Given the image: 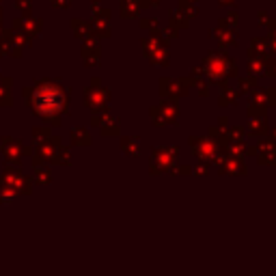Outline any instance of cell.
Wrapping results in <instances>:
<instances>
[{
	"mask_svg": "<svg viewBox=\"0 0 276 276\" xmlns=\"http://www.w3.org/2000/svg\"><path fill=\"white\" fill-rule=\"evenodd\" d=\"M24 95L37 110V114H41L43 119H54L52 123H59L56 119L67 110V91L54 80L37 82L31 91L24 89Z\"/></svg>",
	"mask_w": 276,
	"mask_h": 276,
	"instance_id": "cell-1",
	"label": "cell"
},
{
	"mask_svg": "<svg viewBox=\"0 0 276 276\" xmlns=\"http://www.w3.org/2000/svg\"><path fill=\"white\" fill-rule=\"evenodd\" d=\"M203 74L210 76L211 80H222L229 78V76H235V63L229 59L227 54H220V52H214L210 54L205 61H203Z\"/></svg>",
	"mask_w": 276,
	"mask_h": 276,
	"instance_id": "cell-2",
	"label": "cell"
},
{
	"mask_svg": "<svg viewBox=\"0 0 276 276\" xmlns=\"http://www.w3.org/2000/svg\"><path fill=\"white\" fill-rule=\"evenodd\" d=\"M177 104L175 99H166L162 101L160 106L156 108H151V119H153V125H166V123H173V121L177 119Z\"/></svg>",
	"mask_w": 276,
	"mask_h": 276,
	"instance_id": "cell-3",
	"label": "cell"
},
{
	"mask_svg": "<svg viewBox=\"0 0 276 276\" xmlns=\"http://www.w3.org/2000/svg\"><path fill=\"white\" fill-rule=\"evenodd\" d=\"M188 86H190V80H181V78H162L160 80V91L166 97H181V95L188 93Z\"/></svg>",
	"mask_w": 276,
	"mask_h": 276,
	"instance_id": "cell-4",
	"label": "cell"
},
{
	"mask_svg": "<svg viewBox=\"0 0 276 276\" xmlns=\"http://www.w3.org/2000/svg\"><path fill=\"white\" fill-rule=\"evenodd\" d=\"M84 99H86V104L91 106V108H95V110H101L106 106V101H108V91L106 89H101L99 86V80L95 78L93 80V86H91L89 91H84Z\"/></svg>",
	"mask_w": 276,
	"mask_h": 276,
	"instance_id": "cell-5",
	"label": "cell"
},
{
	"mask_svg": "<svg viewBox=\"0 0 276 276\" xmlns=\"http://www.w3.org/2000/svg\"><path fill=\"white\" fill-rule=\"evenodd\" d=\"M276 104V91L274 89H265V91H259L255 93L253 97V106H259V108L265 110V106H274Z\"/></svg>",
	"mask_w": 276,
	"mask_h": 276,
	"instance_id": "cell-6",
	"label": "cell"
},
{
	"mask_svg": "<svg viewBox=\"0 0 276 276\" xmlns=\"http://www.w3.org/2000/svg\"><path fill=\"white\" fill-rule=\"evenodd\" d=\"M82 59L86 65H97L99 63V46L95 41H86L82 48Z\"/></svg>",
	"mask_w": 276,
	"mask_h": 276,
	"instance_id": "cell-7",
	"label": "cell"
},
{
	"mask_svg": "<svg viewBox=\"0 0 276 276\" xmlns=\"http://www.w3.org/2000/svg\"><path fill=\"white\" fill-rule=\"evenodd\" d=\"M214 37L222 43V46H233L235 43V31L233 28H229V26H225L222 22H220V26L214 31Z\"/></svg>",
	"mask_w": 276,
	"mask_h": 276,
	"instance_id": "cell-8",
	"label": "cell"
},
{
	"mask_svg": "<svg viewBox=\"0 0 276 276\" xmlns=\"http://www.w3.org/2000/svg\"><path fill=\"white\" fill-rule=\"evenodd\" d=\"M248 52H250V59H257V56H265V54L270 52L268 41H265V39H253V41H250Z\"/></svg>",
	"mask_w": 276,
	"mask_h": 276,
	"instance_id": "cell-9",
	"label": "cell"
},
{
	"mask_svg": "<svg viewBox=\"0 0 276 276\" xmlns=\"http://www.w3.org/2000/svg\"><path fill=\"white\" fill-rule=\"evenodd\" d=\"M147 56H149V61L156 63V65H166V63H168L166 46H158V48H153L151 52H147Z\"/></svg>",
	"mask_w": 276,
	"mask_h": 276,
	"instance_id": "cell-10",
	"label": "cell"
},
{
	"mask_svg": "<svg viewBox=\"0 0 276 276\" xmlns=\"http://www.w3.org/2000/svg\"><path fill=\"white\" fill-rule=\"evenodd\" d=\"M138 11H140L138 0H123V2H121V16L123 17H136Z\"/></svg>",
	"mask_w": 276,
	"mask_h": 276,
	"instance_id": "cell-11",
	"label": "cell"
},
{
	"mask_svg": "<svg viewBox=\"0 0 276 276\" xmlns=\"http://www.w3.org/2000/svg\"><path fill=\"white\" fill-rule=\"evenodd\" d=\"M237 101V91H233L229 84H222V91H220V104L222 106H231V104H235Z\"/></svg>",
	"mask_w": 276,
	"mask_h": 276,
	"instance_id": "cell-12",
	"label": "cell"
},
{
	"mask_svg": "<svg viewBox=\"0 0 276 276\" xmlns=\"http://www.w3.org/2000/svg\"><path fill=\"white\" fill-rule=\"evenodd\" d=\"M188 17H186V13L181 11V9H171V24H175V31L177 28H183V26H188Z\"/></svg>",
	"mask_w": 276,
	"mask_h": 276,
	"instance_id": "cell-13",
	"label": "cell"
},
{
	"mask_svg": "<svg viewBox=\"0 0 276 276\" xmlns=\"http://www.w3.org/2000/svg\"><path fill=\"white\" fill-rule=\"evenodd\" d=\"M93 31H95V35H99V37H108V35H110L108 20H106V17H95Z\"/></svg>",
	"mask_w": 276,
	"mask_h": 276,
	"instance_id": "cell-14",
	"label": "cell"
},
{
	"mask_svg": "<svg viewBox=\"0 0 276 276\" xmlns=\"http://www.w3.org/2000/svg\"><path fill=\"white\" fill-rule=\"evenodd\" d=\"M248 69H250V76H255L257 74H263V69H265V61L263 59H250L248 61Z\"/></svg>",
	"mask_w": 276,
	"mask_h": 276,
	"instance_id": "cell-15",
	"label": "cell"
},
{
	"mask_svg": "<svg viewBox=\"0 0 276 276\" xmlns=\"http://www.w3.org/2000/svg\"><path fill=\"white\" fill-rule=\"evenodd\" d=\"M11 82L9 80H2V84H0V106H4V104H9L11 101Z\"/></svg>",
	"mask_w": 276,
	"mask_h": 276,
	"instance_id": "cell-16",
	"label": "cell"
},
{
	"mask_svg": "<svg viewBox=\"0 0 276 276\" xmlns=\"http://www.w3.org/2000/svg\"><path fill=\"white\" fill-rule=\"evenodd\" d=\"M101 132H106V134H117L119 132V123H117V119H113V117H108L101 123Z\"/></svg>",
	"mask_w": 276,
	"mask_h": 276,
	"instance_id": "cell-17",
	"label": "cell"
},
{
	"mask_svg": "<svg viewBox=\"0 0 276 276\" xmlns=\"http://www.w3.org/2000/svg\"><path fill=\"white\" fill-rule=\"evenodd\" d=\"M255 84H257V80L253 76H242L240 78V91H253Z\"/></svg>",
	"mask_w": 276,
	"mask_h": 276,
	"instance_id": "cell-18",
	"label": "cell"
},
{
	"mask_svg": "<svg viewBox=\"0 0 276 276\" xmlns=\"http://www.w3.org/2000/svg\"><path fill=\"white\" fill-rule=\"evenodd\" d=\"M74 136H76V143H89V134L82 128H74Z\"/></svg>",
	"mask_w": 276,
	"mask_h": 276,
	"instance_id": "cell-19",
	"label": "cell"
},
{
	"mask_svg": "<svg viewBox=\"0 0 276 276\" xmlns=\"http://www.w3.org/2000/svg\"><path fill=\"white\" fill-rule=\"evenodd\" d=\"M74 28H76V32H78L80 37H84V35H86V24H82V22H74Z\"/></svg>",
	"mask_w": 276,
	"mask_h": 276,
	"instance_id": "cell-20",
	"label": "cell"
},
{
	"mask_svg": "<svg viewBox=\"0 0 276 276\" xmlns=\"http://www.w3.org/2000/svg\"><path fill=\"white\" fill-rule=\"evenodd\" d=\"M265 74L268 76H276V61H270V63H265Z\"/></svg>",
	"mask_w": 276,
	"mask_h": 276,
	"instance_id": "cell-21",
	"label": "cell"
},
{
	"mask_svg": "<svg viewBox=\"0 0 276 276\" xmlns=\"http://www.w3.org/2000/svg\"><path fill=\"white\" fill-rule=\"evenodd\" d=\"M140 26L147 28V31H149V28H158V20H143V22H140Z\"/></svg>",
	"mask_w": 276,
	"mask_h": 276,
	"instance_id": "cell-22",
	"label": "cell"
},
{
	"mask_svg": "<svg viewBox=\"0 0 276 276\" xmlns=\"http://www.w3.org/2000/svg\"><path fill=\"white\" fill-rule=\"evenodd\" d=\"M257 17H259V22H261V24H265V22H268V13H265V11H261Z\"/></svg>",
	"mask_w": 276,
	"mask_h": 276,
	"instance_id": "cell-23",
	"label": "cell"
},
{
	"mask_svg": "<svg viewBox=\"0 0 276 276\" xmlns=\"http://www.w3.org/2000/svg\"><path fill=\"white\" fill-rule=\"evenodd\" d=\"M54 4H56V7H67V4H69V0H54Z\"/></svg>",
	"mask_w": 276,
	"mask_h": 276,
	"instance_id": "cell-24",
	"label": "cell"
},
{
	"mask_svg": "<svg viewBox=\"0 0 276 276\" xmlns=\"http://www.w3.org/2000/svg\"><path fill=\"white\" fill-rule=\"evenodd\" d=\"M181 2H192V0H181Z\"/></svg>",
	"mask_w": 276,
	"mask_h": 276,
	"instance_id": "cell-25",
	"label": "cell"
}]
</instances>
